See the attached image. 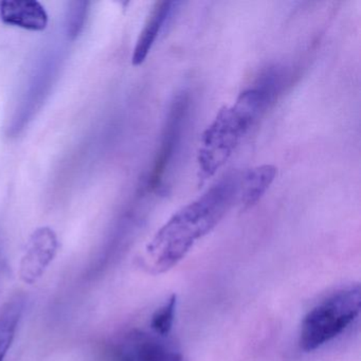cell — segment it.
<instances>
[{"label": "cell", "mask_w": 361, "mask_h": 361, "mask_svg": "<svg viewBox=\"0 0 361 361\" xmlns=\"http://www.w3.org/2000/svg\"><path fill=\"white\" fill-rule=\"evenodd\" d=\"M4 24L29 31H44L48 26L47 12L37 0H6L0 3Z\"/></svg>", "instance_id": "8992f818"}, {"label": "cell", "mask_w": 361, "mask_h": 361, "mask_svg": "<svg viewBox=\"0 0 361 361\" xmlns=\"http://www.w3.org/2000/svg\"><path fill=\"white\" fill-rule=\"evenodd\" d=\"M179 5L180 4L177 1H161L156 4L137 39L132 56V63L134 66H139L147 60L158 37L166 28L171 18L176 13Z\"/></svg>", "instance_id": "52a82bcc"}, {"label": "cell", "mask_w": 361, "mask_h": 361, "mask_svg": "<svg viewBox=\"0 0 361 361\" xmlns=\"http://www.w3.org/2000/svg\"><path fill=\"white\" fill-rule=\"evenodd\" d=\"M75 8L71 10L69 16V32L73 37L79 35L82 27H83L84 20L86 18V9H87V3H73Z\"/></svg>", "instance_id": "7c38bea8"}, {"label": "cell", "mask_w": 361, "mask_h": 361, "mask_svg": "<svg viewBox=\"0 0 361 361\" xmlns=\"http://www.w3.org/2000/svg\"><path fill=\"white\" fill-rule=\"evenodd\" d=\"M177 297L172 295L168 301L154 312L151 320V327L155 335L166 337L172 331L176 316Z\"/></svg>", "instance_id": "8fae6325"}, {"label": "cell", "mask_w": 361, "mask_h": 361, "mask_svg": "<svg viewBox=\"0 0 361 361\" xmlns=\"http://www.w3.org/2000/svg\"><path fill=\"white\" fill-rule=\"evenodd\" d=\"M276 99L271 92L255 83L240 92L233 105L219 111L200 139L197 154L200 179L206 180L216 174Z\"/></svg>", "instance_id": "7a4b0ae2"}, {"label": "cell", "mask_w": 361, "mask_h": 361, "mask_svg": "<svg viewBox=\"0 0 361 361\" xmlns=\"http://www.w3.org/2000/svg\"><path fill=\"white\" fill-rule=\"evenodd\" d=\"M360 287L342 289L314 306L302 321L300 348L312 352L341 335L360 312Z\"/></svg>", "instance_id": "3957f363"}, {"label": "cell", "mask_w": 361, "mask_h": 361, "mask_svg": "<svg viewBox=\"0 0 361 361\" xmlns=\"http://www.w3.org/2000/svg\"><path fill=\"white\" fill-rule=\"evenodd\" d=\"M240 173L225 175L200 197L177 211L147 247L145 267L154 274L176 266L197 240L210 233L238 200Z\"/></svg>", "instance_id": "6da1fadb"}, {"label": "cell", "mask_w": 361, "mask_h": 361, "mask_svg": "<svg viewBox=\"0 0 361 361\" xmlns=\"http://www.w3.org/2000/svg\"><path fill=\"white\" fill-rule=\"evenodd\" d=\"M190 107L191 100L185 92L176 94L169 107L159 149L149 177V188L153 191L164 192L166 189L164 180L180 151L189 120Z\"/></svg>", "instance_id": "277c9868"}, {"label": "cell", "mask_w": 361, "mask_h": 361, "mask_svg": "<svg viewBox=\"0 0 361 361\" xmlns=\"http://www.w3.org/2000/svg\"><path fill=\"white\" fill-rule=\"evenodd\" d=\"M278 170L271 164L255 166L240 173L238 200L244 209L255 206L276 179Z\"/></svg>", "instance_id": "ba28073f"}, {"label": "cell", "mask_w": 361, "mask_h": 361, "mask_svg": "<svg viewBox=\"0 0 361 361\" xmlns=\"http://www.w3.org/2000/svg\"><path fill=\"white\" fill-rule=\"evenodd\" d=\"M24 308L25 300L18 297L0 310V361H4L13 343Z\"/></svg>", "instance_id": "30bf717a"}, {"label": "cell", "mask_w": 361, "mask_h": 361, "mask_svg": "<svg viewBox=\"0 0 361 361\" xmlns=\"http://www.w3.org/2000/svg\"><path fill=\"white\" fill-rule=\"evenodd\" d=\"M128 342L136 361H183L180 350L166 337L135 333Z\"/></svg>", "instance_id": "9c48e42d"}, {"label": "cell", "mask_w": 361, "mask_h": 361, "mask_svg": "<svg viewBox=\"0 0 361 361\" xmlns=\"http://www.w3.org/2000/svg\"><path fill=\"white\" fill-rule=\"evenodd\" d=\"M58 249V236L51 228H39L33 232L18 270L23 282L32 285L41 279L56 257Z\"/></svg>", "instance_id": "5b68a950"}]
</instances>
